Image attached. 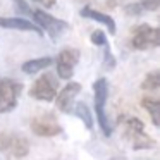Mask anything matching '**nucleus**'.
<instances>
[{
    "label": "nucleus",
    "instance_id": "obj_1",
    "mask_svg": "<svg viewBox=\"0 0 160 160\" xmlns=\"http://www.w3.org/2000/svg\"><path fill=\"white\" fill-rule=\"evenodd\" d=\"M122 128H124V138L134 150H148L155 148V139L150 138L145 132V124L136 117H121Z\"/></svg>",
    "mask_w": 160,
    "mask_h": 160
},
{
    "label": "nucleus",
    "instance_id": "obj_2",
    "mask_svg": "<svg viewBox=\"0 0 160 160\" xmlns=\"http://www.w3.org/2000/svg\"><path fill=\"white\" fill-rule=\"evenodd\" d=\"M0 153L9 160H21L29 153V141L16 132H0Z\"/></svg>",
    "mask_w": 160,
    "mask_h": 160
},
{
    "label": "nucleus",
    "instance_id": "obj_3",
    "mask_svg": "<svg viewBox=\"0 0 160 160\" xmlns=\"http://www.w3.org/2000/svg\"><path fill=\"white\" fill-rule=\"evenodd\" d=\"M160 45V29L150 24H139L131 31L129 47L132 50H148Z\"/></svg>",
    "mask_w": 160,
    "mask_h": 160
},
{
    "label": "nucleus",
    "instance_id": "obj_4",
    "mask_svg": "<svg viewBox=\"0 0 160 160\" xmlns=\"http://www.w3.org/2000/svg\"><path fill=\"white\" fill-rule=\"evenodd\" d=\"M93 93H95V112H97L98 124H100L102 132L105 136H110L112 128L107 119V114H105V103H107V97H108V83L105 78H100L93 83Z\"/></svg>",
    "mask_w": 160,
    "mask_h": 160
},
{
    "label": "nucleus",
    "instance_id": "obj_5",
    "mask_svg": "<svg viewBox=\"0 0 160 160\" xmlns=\"http://www.w3.org/2000/svg\"><path fill=\"white\" fill-rule=\"evenodd\" d=\"M59 90V83L50 72L40 76L29 88V97L40 102H52Z\"/></svg>",
    "mask_w": 160,
    "mask_h": 160
},
{
    "label": "nucleus",
    "instance_id": "obj_6",
    "mask_svg": "<svg viewBox=\"0 0 160 160\" xmlns=\"http://www.w3.org/2000/svg\"><path fill=\"white\" fill-rule=\"evenodd\" d=\"M21 90L22 86L18 81L9 79V78H0V114L14 110Z\"/></svg>",
    "mask_w": 160,
    "mask_h": 160
},
{
    "label": "nucleus",
    "instance_id": "obj_7",
    "mask_svg": "<svg viewBox=\"0 0 160 160\" xmlns=\"http://www.w3.org/2000/svg\"><path fill=\"white\" fill-rule=\"evenodd\" d=\"M29 128L36 136H42V138H53L62 132V128L57 122L55 115H52L50 112H43V114L33 117Z\"/></svg>",
    "mask_w": 160,
    "mask_h": 160
},
{
    "label": "nucleus",
    "instance_id": "obj_8",
    "mask_svg": "<svg viewBox=\"0 0 160 160\" xmlns=\"http://www.w3.org/2000/svg\"><path fill=\"white\" fill-rule=\"evenodd\" d=\"M33 19H35V24L40 26V28L43 29V31H47L50 35V38H57V36L64 35V33L69 29V24H67L66 21H62V19L59 18H53V16L47 14L45 11H35L31 12Z\"/></svg>",
    "mask_w": 160,
    "mask_h": 160
},
{
    "label": "nucleus",
    "instance_id": "obj_9",
    "mask_svg": "<svg viewBox=\"0 0 160 160\" xmlns=\"http://www.w3.org/2000/svg\"><path fill=\"white\" fill-rule=\"evenodd\" d=\"M78 60H79V50L76 48H64L57 55V72H59L60 79H71L72 78Z\"/></svg>",
    "mask_w": 160,
    "mask_h": 160
},
{
    "label": "nucleus",
    "instance_id": "obj_10",
    "mask_svg": "<svg viewBox=\"0 0 160 160\" xmlns=\"http://www.w3.org/2000/svg\"><path fill=\"white\" fill-rule=\"evenodd\" d=\"M81 91V84L79 83H69L67 86H64V90L60 91L59 95H55L57 100H55V105L60 112L64 114H69L72 112V103H74V98L76 95Z\"/></svg>",
    "mask_w": 160,
    "mask_h": 160
},
{
    "label": "nucleus",
    "instance_id": "obj_11",
    "mask_svg": "<svg viewBox=\"0 0 160 160\" xmlns=\"http://www.w3.org/2000/svg\"><path fill=\"white\" fill-rule=\"evenodd\" d=\"M0 28H9V29H19V31H33L42 35V28L36 26L35 22L28 21L24 18H0Z\"/></svg>",
    "mask_w": 160,
    "mask_h": 160
},
{
    "label": "nucleus",
    "instance_id": "obj_12",
    "mask_svg": "<svg viewBox=\"0 0 160 160\" xmlns=\"http://www.w3.org/2000/svg\"><path fill=\"white\" fill-rule=\"evenodd\" d=\"M81 16H83V18H86V19H93V21L103 24L105 28L108 29V33H110V35H114V33H115V22H114V19H112L110 16L102 14V12L95 11V9H91V7H84L83 11H81Z\"/></svg>",
    "mask_w": 160,
    "mask_h": 160
},
{
    "label": "nucleus",
    "instance_id": "obj_13",
    "mask_svg": "<svg viewBox=\"0 0 160 160\" xmlns=\"http://www.w3.org/2000/svg\"><path fill=\"white\" fill-rule=\"evenodd\" d=\"M158 7H160V0H139V2L126 5L124 12L128 16H139L146 11H157Z\"/></svg>",
    "mask_w": 160,
    "mask_h": 160
},
{
    "label": "nucleus",
    "instance_id": "obj_14",
    "mask_svg": "<svg viewBox=\"0 0 160 160\" xmlns=\"http://www.w3.org/2000/svg\"><path fill=\"white\" fill-rule=\"evenodd\" d=\"M53 64V59L52 57H40V59H33V60H28V62L22 64V72L26 74H35V72H40V71L47 69Z\"/></svg>",
    "mask_w": 160,
    "mask_h": 160
},
{
    "label": "nucleus",
    "instance_id": "obj_15",
    "mask_svg": "<svg viewBox=\"0 0 160 160\" xmlns=\"http://www.w3.org/2000/svg\"><path fill=\"white\" fill-rule=\"evenodd\" d=\"M141 107L152 117L153 126H160V117H158V110H160V100L153 97H143L141 98Z\"/></svg>",
    "mask_w": 160,
    "mask_h": 160
},
{
    "label": "nucleus",
    "instance_id": "obj_16",
    "mask_svg": "<svg viewBox=\"0 0 160 160\" xmlns=\"http://www.w3.org/2000/svg\"><path fill=\"white\" fill-rule=\"evenodd\" d=\"M74 114L84 122L86 129H93V119H91V112H90V108H88V105L81 103V102L76 103L74 105Z\"/></svg>",
    "mask_w": 160,
    "mask_h": 160
},
{
    "label": "nucleus",
    "instance_id": "obj_17",
    "mask_svg": "<svg viewBox=\"0 0 160 160\" xmlns=\"http://www.w3.org/2000/svg\"><path fill=\"white\" fill-rule=\"evenodd\" d=\"M158 84H160V74L157 71H153V72H148L145 76V79L141 83V88L143 90H148V91H155L158 88Z\"/></svg>",
    "mask_w": 160,
    "mask_h": 160
},
{
    "label": "nucleus",
    "instance_id": "obj_18",
    "mask_svg": "<svg viewBox=\"0 0 160 160\" xmlns=\"http://www.w3.org/2000/svg\"><path fill=\"white\" fill-rule=\"evenodd\" d=\"M103 48H105V60H103L105 69H114V67H115V59H114V55H112V52H110L108 43H105Z\"/></svg>",
    "mask_w": 160,
    "mask_h": 160
},
{
    "label": "nucleus",
    "instance_id": "obj_19",
    "mask_svg": "<svg viewBox=\"0 0 160 160\" xmlns=\"http://www.w3.org/2000/svg\"><path fill=\"white\" fill-rule=\"evenodd\" d=\"M90 40L95 43V45H98V47H103L105 43H108V42H107V36H105V33L100 31V29H97V31L91 33Z\"/></svg>",
    "mask_w": 160,
    "mask_h": 160
},
{
    "label": "nucleus",
    "instance_id": "obj_20",
    "mask_svg": "<svg viewBox=\"0 0 160 160\" xmlns=\"http://www.w3.org/2000/svg\"><path fill=\"white\" fill-rule=\"evenodd\" d=\"M14 2L18 4V9H19V11H22L24 14H31V11L28 9V5H26L24 0H14Z\"/></svg>",
    "mask_w": 160,
    "mask_h": 160
},
{
    "label": "nucleus",
    "instance_id": "obj_21",
    "mask_svg": "<svg viewBox=\"0 0 160 160\" xmlns=\"http://www.w3.org/2000/svg\"><path fill=\"white\" fill-rule=\"evenodd\" d=\"M31 2L40 4V5H43V7H52V5H55L57 0H31Z\"/></svg>",
    "mask_w": 160,
    "mask_h": 160
}]
</instances>
